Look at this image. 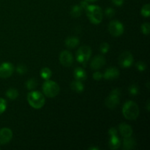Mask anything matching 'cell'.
<instances>
[{
  "label": "cell",
  "mask_w": 150,
  "mask_h": 150,
  "mask_svg": "<svg viewBox=\"0 0 150 150\" xmlns=\"http://www.w3.org/2000/svg\"><path fill=\"white\" fill-rule=\"evenodd\" d=\"M105 57L101 55H98L94 57L90 62V67L92 70H99L105 64Z\"/></svg>",
  "instance_id": "obj_12"
},
{
  "label": "cell",
  "mask_w": 150,
  "mask_h": 150,
  "mask_svg": "<svg viewBox=\"0 0 150 150\" xmlns=\"http://www.w3.org/2000/svg\"><path fill=\"white\" fill-rule=\"evenodd\" d=\"M7 108V102L4 99L0 98V114L4 112Z\"/></svg>",
  "instance_id": "obj_28"
},
{
  "label": "cell",
  "mask_w": 150,
  "mask_h": 150,
  "mask_svg": "<svg viewBox=\"0 0 150 150\" xmlns=\"http://www.w3.org/2000/svg\"><path fill=\"white\" fill-rule=\"evenodd\" d=\"M147 111H149V100L147 101Z\"/></svg>",
  "instance_id": "obj_37"
},
{
  "label": "cell",
  "mask_w": 150,
  "mask_h": 150,
  "mask_svg": "<svg viewBox=\"0 0 150 150\" xmlns=\"http://www.w3.org/2000/svg\"><path fill=\"white\" fill-rule=\"evenodd\" d=\"M85 1H91V2H93V1H97V0H85Z\"/></svg>",
  "instance_id": "obj_38"
},
{
  "label": "cell",
  "mask_w": 150,
  "mask_h": 150,
  "mask_svg": "<svg viewBox=\"0 0 150 150\" xmlns=\"http://www.w3.org/2000/svg\"><path fill=\"white\" fill-rule=\"evenodd\" d=\"M16 70L20 75H23L27 72V67L24 64H19L16 68Z\"/></svg>",
  "instance_id": "obj_26"
},
{
  "label": "cell",
  "mask_w": 150,
  "mask_h": 150,
  "mask_svg": "<svg viewBox=\"0 0 150 150\" xmlns=\"http://www.w3.org/2000/svg\"><path fill=\"white\" fill-rule=\"evenodd\" d=\"M86 13L91 23L94 24H99L103 20L102 9L97 5H89L86 9Z\"/></svg>",
  "instance_id": "obj_3"
},
{
  "label": "cell",
  "mask_w": 150,
  "mask_h": 150,
  "mask_svg": "<svg viewBox=\"0 0 150 150\" xmlns=\"http://www.w3.org/2000/svg\"><path fill=\"white\" fill-rule=\"evenodd\" d=\"M136 144V142L134 139L130 137H126L123 141V149L125 150H130L133 149Z\"/></svg>",
  "instance_id": "obj_16"
},
{
  "label": "cell",
  "mask_w": 150,
  "mask_h": 150,
  "mask_svg": "<svg viewBox=\"0 0 150 150\" xmlns=\"http://www.w3.org/2000/svg\"><path fill=\"white\" fill-rule=\"evenodd\" d=\"M42 91L48 98H53L59 93L60 88L58 83L53 81L46 80L42 84Z\"/></svg>",
  "instance_id": "obj_4"
},
{
  "label": "cell",
  "mask_w": 150,
  "mask_h": 150,
  "mask_svg": "<svg viewBox=\"0 0 150 150\" xmlns=\"http://www.w3.org/2000/svg\"><path fill=\"white\" fill-rule=\"evenodd\" d=\"M70 88L73 91L77 92V93H81L84 89V86H83V83L81 81H73L70 84Z\"/></svg>",
  "instance_id": "obj_19"
},
{
  "label": "cell",
  "mask_w": 150,
  "mask_h": 150,
  "mask_svg": "<svg viewBox=\"0 0 150 150\" xmlns=\"http://www.w3.org/2000/svg\"><path fill=\"white\" fill-rule=\"evenodd\" d=\"M108 31L113 36L119 37L124 32V26L119 21H112L108 25Z\"/></svg>",
  "instance_id": "obj_7"
},
{
  "label": "cell",
  "mask_w": 150,
  "mask_h": 150,
  "mask_svg": "<svg viewBox=\"0 0 150 150\" xmlns=\"http://www.w3.org/2000/svg\"><path fill=\"white\" fill-rule=\"evenodd\" d=\"M142 15L144 16V17H149L150 15V4H146L145 5L143 6L142 9Z\"/></svg>",
  "instance_id": "obj_25"
},
{
  "label": "cell",
  "mask_w": 150,
  "mask_h": 150,
  "mask_svg": "<svg viewBox=\"0 0 150 150\" xmlns=\"http://www.w3.org/2000/svg\"><path fill=\"white\" fill-rule=\"evenodd\" d=\"M27 100L29 105L35 109H40L45 105V99L44 95L38 91H32L27 95Z\"/></svg>",
  "instance_id": "obj_2"
},
{
  "label": "cell",
  "mask_w": 150,
  "mask_h": 150,
  "mask_svg": "<svg viewBox=\"0 0 150 150\" xmlns=\"http://www.w3.org/2000/svg\"><path fill=\"white\" fill-rule=\"evenodd\" d=\"M121 142H120V139L118 138L117 135L116 136H111L108 142V145L111 149H117L120 148Z\"/></svg>",
  "instance_id": "obj_17"
},
{
  "label": "cell",
  "mask_w": 150,
  "mask_h": 150,
  "mask_svg": "<svg viewBox=\"0 0 150 150\" xmlns=\"http://www.w3.org/2000/svg\"><path fill=\"white\" fill-rule=\"evenodd\" d=\"M13 138V132L10 128L4 127L0 130V144L4 145L9 143Z\"/></svg>",
  "instance_id": "obj_11"
},
{
  "label": "cell",
  "mask_w": 150,
  "mask_h": 150,
  "mask_svg": "<svg viewBox=\"0 0 150 150\" xmlns=\"http://www.w3.org/2000/svg\"><path fill=\"white\" fill-rule=\"evenodd\" d=\"M100 50L103 54H106L109 50V44L107 42H103L100 46Z\"/></svg>",
  "instance_id": "obj_30"
},
{
  "label": "cell",
  "mask_w": 150,
  "mask_h": 150,
  "mask_svg": "<svg viewBox=\"0 0 150 150\" xmlns=\"http://www.w3.org/2000/svg\"><path fill=\"white\" fill-rule=\"evenodd\" d=\"M136 67L139 71H144L146 68V64L144 62L139 61L136 64Z\"/></svg>",
  "instance_id": "obj_27"
},
{
  "label": "cell",
  "mask_w": 150,
  "mask_h": 150,
  "mask_svg": "<svg viewBox=\"0 0 150 150\" xmlns=\"http://www.w3.org/2000/svg\"><path fill=\"white\" fill-rule=\"evenodd\" d=\"M122 114L127 120H135L139 115V105L134 101H127L123 105Z\"/></svg>",
  "instance_id": "obj_1"
},
{
  "label": "cell",
  "mask_w": 150,
  "mask_h": 150,
  "mask_svg": "<svg viewBox=\"0 0 150 150\" xmlns=\"http://www.w3.org/2000/svg\"><path fill=\"white\" fill-rule=\"evenodd\" d=\"M14 72V67L10 62H4L0 65V77L6 79L12 76Z\"/></svg>",
  "instance_id": "obj_9"
},
{
  "label": "cell",
  "mask_w": 150,
  "mask_h": 150,
  "mask_svg": "<svg viewBox=\"0 0 150 150\" xmlns=\"http://www.w3.org/2000/svg\"><path fill=\"white\" fill-rule=\"evenodd\" d=\"M6 95L10 99L16 100L18 97V92L17 89H14V88H10V89H7V91L6 92Z\"/></svg>",
  "instance_id": "obj_21"
},
{
  "label": "cell",
  "mask_w": 150,
  "mask_h": 150,
  "mask_svg": "<svg viewBox=\"0 0 150 150\" xmlns=\"http://www.w3.org/2000/svg\"><path fill=\"white\" fill-rule=\"evenodd\" d=\"M133 62V57L129 51H125L119 57V63L122 67H129Z\"/></svg>",
  "instance_id": "obj_8"
},
{
  "label": "cell",
  "mask_w": 150,
  "mask_h": 150,
  "mask_svg": "<svg viewBox=\"0 0 150 150\" xmlns=\"http://www.w3.org/2000/svg\"><path fill=\"white\" fill-rule=\"evenodd\" d=\"M149 29H150V25L149 23H143L142 26V31L143 32L144 35H148L149 34Z\"/></svg>",
  "instance_id": "obj_29"
},
{
  "label": "cell",
  "mask_w": 150,
  "mask_h": 150,
  "mask_svg": "<svg viewBox=\"0 0 150 150\" xmlns=\"http://www.w3.org/2000/svg\"><path fill=\"white\" fill-rule=\"evenodd\" d=\"M120 76V71L115 67H110L107 69L103 75V77L106 80H114Z\"/></svg>",
  "instance_id": "obj_13"
},
{
  "label": "cell",
  "mask_w": 150,
  "mask_h": 150,
  "mask_svg": "<svg viewBox=\"0 0 150 150\" xmlns=\"http://www.w3.org/2000/svg\"><path fill=\"white\" fill-rule=\"evenodd\" d=\"M59 60L61 64L64 67H70L73 62V57L69 51H62L59 55Z\"/></svg>",
  "instance_id": "obj_10"
},
{
  "label": "cell",
  "mask_w": 150,
  "mask_h": 150,
  "mask_svg": "<svg viewBox=\"0 0 150 150\" xmlns=\"http://www.w3.org/2000/svg\"><path fill=\"white\" fill-rule=\"evenodd\" d=\"M52 72L48 67H43L40 71V76L45 80H49L51 77Z\"/></svg>",
  "instance_id": "obj_22"
},
{
  "label": "cell",
  "mask_w": 150,
  "mask_h": 150,
  "mask_svg": "<svg viewBox=\"0 0 150 150\" xmlns=\"http://www.w3.org/2000/svg\"><path fill=\"white\" fill-rule=\"evenodd\" d=\"M73 76L76 80L79 81H83L86 79V73L83 68L81 67H77L75 69Z\"/></svg>",
  "instance_id": "obj_15"
},
{
  "label": "cell",
  "mask_w": 150,
  "mask_h": 150,
  "mask_svg": "<svg viewBox=\"0 0 150 150\" xmlns=\"http://www.w3.org/2000/svg\"><path fill=\"white\" fill-rule=\"evenodd\" d=\"M111 1L117 6H122L124 3V0H111Z\"/></svg>",
  "instance_id": "obj_34"
},
{
  "label": "cell",
  "mask_w": 150,
  "mask_h": 150,
  "mask_svg": "<svg viewBox=\"0 0 150 150\" xmlns=\"http://www.w3.org/2000/svg\"><path fill=\"white\" fill-rule=\"evenodd\" d=\"M89 149H92V150H93V149H95V150H98V149H99V148H98V147H90V148H89Z\"/></svg>",
  "instance_id": "obj_36"
},
{
  "label": "cell",
  "mask_w": 150,
  "mask_h": 150,
  "mask_svg": "<svg viewBox=\"0 0 150 150\" xmlns=\"http://www.w3.org/2000/svg\"><path fill=\"white\" fill-rule=\"evenodd\" d=\"M91 55H92V50L90 47L83 45L80 47L76 52V59L79 62L85 65L90 59Z\"/></svg>",
  "instance_id": "obj_6"
},
{
  "label": "cell",
  "mask_w": 150,
  "mask_h": 150,
  "mask_svg": "<svg viewBox=\"0 0 150 150\" xmlns=\"http://www.w3.org/2000/svg\"><path fill=\"white\" fill-rule=\"evenodd\" d=\"M129 93L131 95H137L139 94V87L137 84H133L130 85V87H129Z\"/></svg>",
  "instance_id": "obj_24"
},
{
  "label": "cell",
  "mask_w": 150,
  "mask_h": 150,
  "mask_svg": "<svg viewBox=\"0 0 150 150\" xmlns=\"http://www.w3.org/2000/svg\"><path fill=\"white\" fill-rule=\"evenodd\" d=\"M38 86V82L35 79H30L26 82V86L29 90H32L35 89Z\"/></svg>",
  "instance_id": "obj_23"
},
{
  "label": "cell",
  "mask_w": 150,
  "mask_h": 150,
  "mask_svg": "<svg viewBox=\"0 0 150 150\" xmlns=\"http://www.w3.org/2000/svg\"><path fill=\"white\" fill-rule=\"evenodd\" d=\"M105 14L108 18H112L115 14V10L111 7H108L105 10Z\"/></svg>",
  "instance_id": "obj_31"
},
{
  "label": "cell",
  "mask_w": 150,
  "mask_h": 150,
  "mask_svg": "<svg viewBox=\"0 0 150 150\" xmlns=\"http://www.w3.org/2000/svg\"><path fill=\"white\" fill-rule=\"evenodd\" d=\"M81 8L83 9V10H86V8H87V7L89 6V4L87 3V1H83L81 2Z\"/></svg>",
  "instance_id": "obj_35"
},
{
  "label": "cell",
  "mask_w": 150,
  "mask_h": 150,
  "mask_svg": "<svg viewBox=\"0 0 150 150\" xmlns=\"http://www.w3.org/2000/svg\"><path fill=\"white\" fill-rule=\"evenodd\" d=\"M79 44V38L75 36L69 37L66 39L65 45L67 48H74Z\"/></svg>",
  "instance_id": "obj_18"
},
{
  "label": "cell",
  "mask_w": 150,
  "mask_h": 150,
  "mask_svg": "<svg viewBox=\"0 0 150 150\" xmlns=\"http://www.w3.org/2000/svg\"><path fill=\"white\" fill-rule=\"evenodd\" d=\"M120 133L124 138L130 137L133 134V129L130 125L126 124V123H122L119 126Z\"/></svg>",
  "instance_id": "obj_14"
},
{
  "label": "cell",
  "mask_w": 150,
  "mask_h": 150,
  "mask_svg": "<svg viewBox=\"0 0 150 150\" xmlns=\"http://www.w3.org/2000/svg\"><path fill=\"white\" fill-rule=\"evenodd\" d=\"M108 133L110 134V136H116V135H117V129L115 128V127H111V129L109 130V131H108Z\"/></svg>",
  "instance_id": "obj_33"
},
{
  "label": "cell",
  "mask_w": 150,
  "mask_h": 150,
  "mask_svg": "<svg viewBox=\"0 0 150 150\" xmlns=\"http://www.w3.org/2000/svg\"><path fill=\"white\" fill-rule=\"evenodd\" d=\"M120 95H121V92L119 89H115L112 90L110 95L105 98V105L110 109H114L120 104Z\"/></svg>",
  "instance_id": "obj_5"
},
{
  "label": "cell",
  "mask_w": 150,
  "mask_h": 150,
  "mask_svg": "<svg viewBox=\"0 0 150 150\" xmlns=\"http://www.w3.org/2000/svg\"><path fill=\"white\" fill-rule=\"evenodd\" d=\"M103 78V74L100 72H95L93 74V79L95 81H100Z\"/></svg>",
  "instance_id": "obj_32"
},
{
  "label": "cell",
  "mask_w": 150,
  "mask_h": 150,
  "mask_svg": "<svg viewBox=\"0 0 150 150\" xmlns=\"http://www.w3.org/2000/svg\"><path fill=\"white\" fill-rule=\"evenodd\" d=\"M82 10H83V9L81 8V7L80 5H75L72 7L70 14H71V16L73 17L78 18L81 16Z\"/></svg>",
  "instance_id": "obj_20"
}]
</instances>
